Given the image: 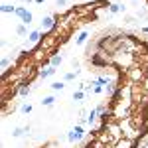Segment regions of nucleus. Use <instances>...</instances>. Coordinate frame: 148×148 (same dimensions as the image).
Wrapping results in <instances>:
<instances>
[{
    "instance_id": "nucleus-1",
    "label": "nucleus",
    "mask_w": 148,
    "mask_h": 148,
    "mask_svg": "<svg viewBox=\"0 0 148 148\" xmlns=\"http://www.w3.org/2000/svg\"><path fill=\"white\" fill-rule=\"evenodd\" d=\"M134 63H136V53H130L125 49H119L111 56V67L119 69L121 73H126V69L132 67Z\"/></svg>"
},
{
    "instance_id": "nucleus-2",
    "label": "nucleus",
    "mask_w": 148,
    "mask_h": 148,
    "mask_svg": "<svg viewBox=\"0 0 148 148\" xmlns=\"http://www.w3.org/2000/svg\"><path fill=\"white\" fill-rule=\"evenodd\" d=\"M146 73H148V67H146V65L134 63L132 67L126 69L125 79L128 81V83H132V85H142V81H144V77H146Z\"/></svg>"
},
{
    "instance_id": "nucleus-3",
    "label": "nucleus",
    "mask_w": 148,
    "mask_h": 148,
    "mask_svg": "<svg viewBox=\"0 0 148 148\" xmlns=\"http://www.w3.org/2000/svg\"><path fill=\"white\" fill-rule=\"evenodd\" d=\"M85 136H87V132H85V128H83L81 125L73 126V128L67 132V140L71 142V144H77V142H81Z\"/></svg>"
},
{
    "instance_id": "nucleus-4",
    "label": "nucleus",
    "mask_w": 148,
    "mask_h": 148,
    "mask_svg": "<svg viewBox=\"0 0 148 148\" xmlns=\"http://www.w3.org/2000/svg\"><path fill=\"white\" fill-rule=\"evenodd\" d=\"M14 16H18V18L22 20V24H26V26H30V24L34 22V14L28 10V8H24V6H18Z\"/></svg>"
},
{
    "instance_id": "nucleus-5",
    "label": "nucleus",
    "mask_w": 148,
    "mask_h": 148,
    "mask_svg": "<svg viewBox=\"0 0 148 148\" xmlns=\"http://www.w3.org/2000/svg\"><path fill=\"white\" fill-rule=\"evenodd\" d=\"M57 28V22H56V18L53 16H46V18H42V32L44 34H49V32H53Z\"/></svg>"
},
{
    "instance_id": "nucleus-6",
    "label": "nucleus",
    "mask_w": 148,
    "mask_h": 148,
    "mask_svg": "<svg viewBox=\"0 0 148 148\" xmlns=\"http://www.w3.org/2000/svg\"><path fill=\"white\" fill-rule=\"evenodd\" d=\"M42 38H44V32L42 30H32L28 34V46H38L42 42Z\"/></svg>"
},
{
    "instance_id": "nucleus-7",
    "label": "nucleus",
    "mask_w": 148,
    "mask_h": 148,
    "mask_svg": "<svg viewBox=\"0 0 148 148\" xmlns=\"http://www.w3.org/2000/svg\"><path fill=\"white\" fill-rule=\"evenodd\" d=\"M87 42H89V30H81L75 36V46H85Z\"/></svg>"
},
{
    "instance_id": "nucleus-8",
    "label": "nucleus",
    "mask_w": 148,
    "mask_h": 148,
    "mask_svg": "<svg viewBox=\"0 0 148 148\" xmlns=\"http://www.w3.org/2000/svg\"><path fill=\"white\" fill-rule=\"evenodd\" d=\"M114 148H136V142L130 140V138H121V140L114 144Z\"/></svg>"
},
{
    "instance_id": "nucleus-9",
    "label": "nucleus",
    "mask_w": 148,
    "mask_h": 148,
    "mask_svg": "<svg viewBox=\"0 0 148 148\" xmlns=\"http://www.w3.org/2000/svg\"><path fill=\"white\" fill-rule=\"evenodd\" d=\"M51 75H56V67L47 65L46 69H40V79H47V77H51Z\"/></svg>"
},
{
    "instance_id": "nucleus-10",
    "label": "nucleus",
    "mask_w": 148,
    "mask_h": 148,
    "mask_svg": "<svg viewBox=\"0 0 148 148\" xmlns=\"http://www.w3.org/2000/svg\"><path fill=\"white\" fill-rule=\"evenodd\" d=\"M26 132H30V126H16V128L12 130V136H14V138H20V136H24Z\"/></svg>"
},
{
    "instance_id": "nucleus-11",
    "label": "nucleus",
    "mask_w": 148,
    "mask_h": 148,
    "mask_svg": "<svg viewBox=\"0 0 148 148\" xmlns=\"http://www.w3.org/2000/svg\"><path fill=\"white\" fill-rule=\"evenodd\" d=\"M16 8H18V6H14V4H8V2H2V6H0L2 14H16Z\"/></svg>"
},
{
    "instance_id": "nucleus-12",
    "label": "nucleus",
    "mask_w": 148,
    "mask_h": 148,
    "mask_svg": "<svg viewBox=\"0 0 148 148\" xmlns=\"http://www.w3.org/2000/svg\"><path fill=\"white\" fill-rule=\"evenodd\" d=\"M61 63H63V57L59 56V53H53V56L49 57V65H51V67H59V65H61Z\"/></svg>"
},
{
    "instance_id": "nucleus-13",
    "label": "nucleus",
    "mask_w": 148,
    "mask_h": 148,
    "mask_svg": "<svg viewBox=\"0 0 148 148\" xmlns=\"http://www.w3.org/2000/svg\"><path fill=\"white\" fill-rule=\"evenodd\" d=\"M119 12H125V6L119 4V2H111V6H109V14L113 16V14H119Z\"/></svg>"
},
{
    "instance_id": "nucleus-14",
    "label": "nucleus",
    "mask_w": 148,
    "mask_h": 148,
    "mask_svg": "<svg viewBox=\"0 0 148 148\" xmlns=\"http://www.w3.org/2000/svg\"><path fill=\"white\" fill-rule=\"evenodd\" d=\"M16 36H20V38H26V36H28V26H26V24H20V26H16Z\"/></svg>"
},
{
    "instance_id": "nucleus-15",
    "label": "nucleus",
    "mask_w": 148,
    "mask_h": 148,
    "mask_svg": "<svg viewBox=\"0 0 148 148\" xmlns=\"http://www.w3.org/2000/svg\"><path fill=\"white\" fill-rule=\"evenodd\" d=\"M53 103H56V97H53V95H47V97L42 99V105H44V107H53Z\"/></svg>"
},
{
    "instance_id": "nucleus-16",
    "label": "nucleus",
    "mask_w": 148,
    "mask_h": 148,
    "mask_svg": "<svg viewBox=\"0 0 148 148\" xmlns=\"http://www.w3.org/2000/svg\"><path fill=\"white\" fill-rule=\"evenodd\" d=\"M30 93H32V87H30V85L26 83V85H22V87H20V91H18V95H20V97H28Z\"/></svg>"
},
{
    "instance_id": "nucleus-17",
    "label": "nucleus",
    "mask_w": 148,
    "mask_h": 148,
    "mask_svg": "<svg viewBox=\"0 0 148 148\" xmlns=\"http://www.w3.org/2000/svg\"><path fill=\"white\" fill-rule=\"evenodd\" d=\"M51 89L53 91H63L65 89V83L63 81H56V83H51Z\"/></svg>"
},
{
    "instance_id": "nucleus-18",
    "label": "nucleus",
    "mask_w": 148,
    "mask_h": 148,
    "mask_svg": "<svg viewBox=\"0 0 148 148\" xmlns=\"http://www.w3.org/2000/svg\"><path fill=\"white\" fill-rule=\"evenodd\" d=\"M75 77H77V71H69V73H65V75H63V81H65V83H69V81L75 79Z\"/></svg>"
},
{
    "instance_id": "nucleus-19",
    "label": "nucleus",
    "mask_w": 148,
    "mask_h": 148,
    "mask_svg": "<svg viewBox=\"0 0 148 148\" xmlns=\"http://www.w3.org/2000/svg\"><path fill=\"white\" fill-rule=\"evenodd\" d=\"M83 99H85V91H75V93H73V101L81 103Z\"/></svg>"
},
{
    "instance_id": "nucleus-20",
    "label": "nucleus",
    "mask_w": 148,
    "mask_h": 148,
    "mask_svg": "<svg viewBox=\"0 0 148 148\" xmlns=\"http://www.w3.org/2000/svg\"><path fill=\"white\" fill-rule=\"evenodd\" d=\"M20 111H22L24 114H30L32 113V105H30V103H24L22 107H20Z\"/></svg>"
},
{
    "instance_id": "nucleus-21",
    "label": "nucleus",
    "mask_w": 148,
    "mask_h": 148,
    "mask_svg": "<svg viewBox=\"0 0 148 148\" xmlns=\"http://www.w3.org/2000/svg\"><path fill=\"white\" fill-rule=\"evenodd\" d=\"M148 146V136H144V138H140L136 142V148H146Z\"/></svg>"
},
{
    "instance_id": "nucleus-22",
    "label": "nucleus",
    "mask_w": 148,
    "mask_h": 148,
    "mask_svg": "<svg viewBox=\"0 0 148 148\" xmlns=\"http://www.w3.org/2000/svg\"><path fill=\"white\" fill-rule=\"evenodd\" d=\"M57 146V142L56 140H49V142H46L44 146H36V148H56Z\"/></svg>"
},
{
    "instance_id": "nucleus-23",
    "label": "nucleus",
    "mask_w": 148,
    "mask_h": 148,
    "mask_svg": "<svg viewBox=\"0 0 148 148\" xmlns=\"http://www.w3.org/2000/svg\"><path fill=\"white\" fill-rule=\"evenodd\" d=\"M142 89H144V93L148 95V73H146V77H144V81H142Z\"/></svg>"
},
{
    "instance_id": "nucleus-24",
    "label": "nucleus",
    "mask_w": 148,
    "mask_h": 148,
    "mask_svg": "<svg viewBox=\"0 0 148 148\" xmlns=\"http://www.w3.org/2000/svg\"><path fill=\"white\" fill-rule=\"evenodd\" d=\"M69 0H56V6H67Z\"/></svg>"
},
{
    "instance_id": "nucleus-25",
    "label": "nucleus",
    "mask_w": 148,
    "mask_h": 148,
    "mask_svg": "<svg viewBox=\"0 0 148 148\" xmlns=\"http://www.w3.org/2000/svg\"><path fill=\"white\" fill-rule=\"evenodd\" d=\"M140 32H142V34H148V26H144V28H140Z\"/></svg>"
},
{
    "instance_id": "nucleus-26",
    "label": "nucleus",
    "mask_w": 148,
    "mask_h": 148,
    "mask_svg": "<svg viewBox=\"0 0 148 148\" xmlns=\"http://www.w3.org/2000/svg\"><path fill=\"white\" fill-rule=\"evenodd\" d=\"M36 4H42V2H46V0H34Z\"/></svg>"
},
{
    "instance_id": "nucleus-27",
    "label": "nucleus",
    "mask_w": 148,
    "mask_h": 148,
    "mask_svg": "<svg viewBox=\"0 0 148 148\" xmlns=\"http://www.w3.org/2000/svg\"><path fill=\"white\" fill-rule=\"evenodd\" d=\"M89 2H99V0H89Z\"/></svg>"
},
{
    "instance_id": "nucleus-28",
    "label": "nucleus",
    "mask_w": 148,
    "mask_h": 148,
    "mask_svg": "<svg viewBox=\"0 0 148 148\" xmlns=\"http://www.w3.org/2000/svg\"><path fill=\"white\" fill-rule=\"evenodd\" d=\"M113 148H114V146H113Z\"/></svg>"
}]
</instances>
